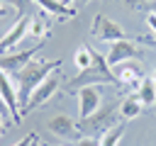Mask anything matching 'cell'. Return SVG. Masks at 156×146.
I'll use <instances>...</instances> for the list:
<instances>
[{
    "mask_svg": "<svg viewBox=\"0 0 156 146\" xmlns=\"http://www.w3.org/2000/svg\"><path fill=\"white\" fill-rule=\"evenodd\" d=\"M51 34V22H49V12H37L29 17V36H49Z\"/></svg>",
    "mask_w": 156,
    "mask_h": 146,
    "instance_id": "5bb4252c",
    "label": "cell"
},
{
    "mask_svg": "<svg viewBox=\"0 0 156 146\" xmlns=\"http://www.w3.org/2000/svg\"><path fill=\"white\" fill-rule=\"evenodd\" d=\"M39 7H44L49 15H56L61 22H66V19H73L76 15H78V10L76 7H71V5H66V2H61V0H34Z\"/></svg>",
    "mask_w": 156,
    "mask_h": 146,
    "instance_id": "4fadbf2b",
    "label": "cell"
},
{
    "mask_svg": "<svg viewBox=\"0 0 156 146\" xmlns=\"http://www.w3.org/2000/svg\"><path fill=\"white\" fill-rule=\"evenodd\" d=\"M146 22H149V27H151V29L156 32V15H154V12H151V15L146 17Z\"/></svg>",
    "mask_w": 156,
    "mask_h": 146,
    "instance_id": "d4e9b609",
    "label": "cell"
},
{
    "mask_svg": "<svg viewBox=\"0 0 156 146\" xmlns=\"http://www.w3.org/2000/svg\"><path fill=\"white\" fill-rule=\"evenodd\" d=\"M139 112H141V102H139L136 95H129V97H124V100L119 102V114H122L124 122H127V119H134Z\"/></svg>",
    "mask_w": 156,
    "mask_h": 146,
    "instance_id": "e0dca14e",
    "label": "cell"
},
{
    "mask_svg": "<svg viewBox=\"0 0 156 146\" xmlns=\"http://www.w3.org/2000/svg\"><path fill=\"white\" fill-rule=\"evenodd\" d=\"M117 102L105 105L102 109H95L90 117H80L76 122V131L83 136H95V134H105L107 129H112L117 124Z\"/></svg>",
    "mask_w": 156,
    "mask_h": 146,
    "instance_id": "3957f363",
    "label": "cell"
},
{
    "mask_svg": "<svg viewBox=\"0 0 156 146\" xmlns=\"http://www.w3.org/2000/svg\"><path fill=\"white\" fill-rule=\"evenodd\" d=\"M141 10H146V12H154V15H156V0H146V5H144Z\"/></svg>",
    "mask_w": 156,
    "mask_h": 146,
    "instance_id": "603a6c76",
    "label": "cell"
},
{
    "mask_svg": "<svg viewBox=\"0 0 156 146\" xmlns=\"http://www.w3.org/2000/svg\"><path fill=\"white\" fill-rule=\"evenodd\" d=\"M29 17H32V15H22V17L5 32V36H0V54H7L10 49H15V46L20 44V39L29 36Z\"/></svg>",
    "mask_w": 156,
    "mask_h": 146,
    "instance_id": "ba28073f",
    "label": "cell"
},
{
    "mask_svg": "<svg viewBox=\"0 0 156 146\" xmlns=\"http://www.w3.org/2000/svg\"><path fill=\"white\" fill-rule=\"evenodd\" d=\"M0 97H2L5 105L10 107V117H12V122L20 124V122H22V112H20V102H17V90H15L10 75H7L2 68H0Z\"/></svg>",
    "mask_w": 156,
    "mask_h": 146,
    "instance_id": "9c48e42d",
    "label": "cell"
},
{
    "mask_svg": "<svg viewBox=\"0 0 156 146\" xmlns=\"http://www.w3.org/2000/svg\"><path fill=\"white\" fill-rule=\"evenodd\" d=\"M112 83H117V78H115L107 58L100 51L93 49V63L88 68H83L76 78H71L66 83V92L68 95H76L78 88H85V85H112Z\"/></svg>",
    "mask_w": 156,
    "mask_h": 146,
    "instance_id": "7a4b0ae2",
    "label": "cell"
},
{
    "mask_svg": "<svg viewBox=\"0 0 156 146\" xmlns=\"http://www.w3.org/2000/svg\"><path fill=\"white\" fill-rule=\"evenodd\" d=\"M90 34H93L98 41H110V44H112V41H119V39H129V34H127L117 22H112V19L105 17V15H95Z\"/></svg>",
    "mask_w": 156,
    "mask_h": 146,
    "instance_id": "5b68a950",
    "label": "cell"
},
{
    "mask_svg": "<svg viewBox=\"0 0 156 146\" xmlns=\"http://www.w3.org/2000/svg\"><path fill=\"white\" fill-rule=\"evenodd\" d=\"M78 100H80V117H90L95 109H100V85H85L78 88Z\"/></svg>",
    "mask_w": 156,
    "mask_h": 146,
    "instance_id": "8fae6325",
    "label": "cell"
},
{
    "mask_svg": "<svg viewBox=\"0 0 156 146\" xmlns=\"http://www.w3.org/2000/svg\"><path fill=\"white\" fill-rule=\"evenodd\" d=\"M32 146H39V141H37V139H34V141H32Z\"/></svg>",
    "mask_w": 156,
    "mask_h": 146,
    "instance_id": "83f0119b",
    "label": "cell"
},
{
    "mask_svg": "<svg viewBox=\"0 0 156 146\" xmlns=\"http://www.w3.org/2000/svg\"><path fill=\"white\" fill-rule=\"evenodd\" d=\"M5 15H10V5L0 2V17H5Z\"/></svg>",
    "mask_w": 156,
    "mask_h": 146,
    "instance_id": "4316f807",
    "label": "cell"
},
{
    "mask_svg": "<svg viewBox=\"0 0 156 146\" xmlns=\"http://www.w3.org/2000/svg\"><path fill=\"white\" fill-rule=\"evenodd\" d=\"M76 146H98V139H95V136H83Z\"/></svg>",
    "mask_w": 156,
    "mask_h": 146,
    "instance_id": "44dd1931",
    "label": "cell"
},
{
    "mask_svg": "<svg viewBox=\"0 0 156 146\" xmlns=\"http://www.w3.org/2000/svg\"><path fill=\"white\" fill-rule=\"evenodd\" d=\"M0 2H5V5L15 7V10L20 12V17H22V15H27V7H29V2H34V0H0Z\"/></svg>",
    "mask_w": 156,
    "mask_h": 146,
    "instance_id": "d6986e66",
    "label": "cell"
},
{
    "mask_svg": "<svg viewBox=\"0 0 156 146\" xmlns=\"http://www.w3.org/2000/svg\"><path fill=\"white\" fill-rule=\"evenodd\" d=\"M154 80H156V71H154Z\"/></svg>",
    "mask_w": 156,
    "mask_h": 146,
    "instance_id": "f1b7e54d",
    "label": "cell"
},
{
    "mask_svg": "<svg viewBox=\"0 0 156 146\" xmlns=\"http://www.w3.org/2000/svg\"><path fill=\"white\" fill-rule=\"evenodd\" d=\"M41 46H44V41L34 44V46H29V49H24V51H15V54H5V56H0V68H2L10 78H15V75H17V73L34 58V54L41 51Z\"/></svg>",
    "mask_w": 156,
    "mask_h": 146,
    "instance_id": "277c9868",
    "label": "cell"
},
{
    "mask_svg": "<svg viewBox=\"0 0 156 146\" xmlns=\"http://www.w3.org/2000/svg\"><path fill=\"white\" fill-rule=\"evenodd\" d=\"M134 95L139 97L141 107H154V105H156V80H154V78H144V80L139 83V88H136Z\"/></svg>",
    "mask_w": 156,
    "mask_h": 146,
    "instance_id": "9a60e30c",
    "label": "cell"
},
{
    "mask_svg": "<svg viewBox=\"0 0 156 146\" xmlns=\"http://www.w3.org/2000/svg\"><path fill=\"white\" fill-rule=\"evenodd\" d=\"M141 51L136 49V41H132V39H119V41H112L110 44V51H107V63H110V68L112 66H117V63H124V61H134L136 56H139Z\"/></svg>",
    "mask_w": 156,
    "mask_h": 146,
    "instance_id": "52a82bcc",
    "label": "cell"
},
{
    "mask_svg": "<svg viewBox=\"0 0 156 146\" xmlns=\"http://www.w3.org/2000/svg\"><path fill=\"white\" fill-rule=\"evenodd\" d=\"M132 41H139V44H146V46H156V36H151V34H139Z\"/></svg>",
    "mask_w": 156,
    "mask_h": 146,
    "instance_id": "ffe728a7",
    "label": "cell"
},
{
    "mask_svg": "<svg viewBox=\"0 0 156 146\" xmlns=\"http://www.w3.org/2000/svg\"><path fill=\"white\" fill-rule=\"evenodd\" d=\"M66 2H71V5L78 10V7H83V5H85V2H90V0H66Z\"/></svg>",
    "mask_w": 156,
    "mask_h": 146,
    "instance_id": "484cf974",
    "label": "cell"
},
{
    "mask_svg": "<svg viewBox=\"0 0 156 146\" xmlns=\"http://www.w3.org/2000/svg\"><path fill=\"white\" fill-rule=\"evenodd\" d=\"M56 90H58V80H56L54 75H49V78H46V80H44V83H41V85H39V88H37V90L32 92V97H29V102H27V107L22 109V117H24V114H29L32 109H37V107H41V105H44L46 100H51Z\"/></svg>",
    "mask_w": 156,
    "mask_h": 146,
    "instance_id": "30bf717a",
    "label": "cell"
},
{
    "mask_svg": "<svg viewBox=\"0 0 156 146\" xmlns=\"http://www.w3.org/2000/svg\"><path fill=\"white\" fill-rule=\"evenodd\" d=\"M61 58L58 61H44V58H32L17 75H15V80H17V102H20V112L27 107V102H29V97H32V92L54 73V71H58L61 68Z\"/></svg>",
    "mask_w": 156,
    "mask_h": 146,
    "instance_id": "6da1fadb",
    "label": "cell"
},
{
    "mask_svg": "<svg viewBox=\"0 0 156 146\" xmlns=\"http://www.w3.org/2000/svg\"><path fill=\"white\" fill-rule=\"evenodd\" d=\"M5 114H10V107H7V105H5V100L0 97V117L5 119Z\"/></svg>",
    "mask_w": 156,
    "mask_h": 146,
    "instance_id": "cb8c5ba5",
    "label": "cell"
},
{
    "mask_svg": "<svg viewBox=\"0 0 156 146\" xmlns=\"http://www.w3.org/2000/svg\"><path fill=\"white\" fill-rule=\"evenodd\" d=\"M124 131H127V122H117L112 129H107L102 136H100V141H98V146H117L119 141H122V136H124Z\"/></svg>",
    "mask_w": 156,
    "mask_h": 146,
    "instance_id": "2e32d148",
    "label": "cell"
},
{
    "mask_svg": "<svg viewBox=\"0 0 156 146\" xmlns=\"http://www.w3.org/2000/svg\"><path fill=\"white\" fill-rule=\"evenodd\" d=\"M46 127H49V131H51V134L63 136V139L78 136V131H76V122H73L68 114H56V117H51Z\"/></svg>",
    "mask_w": 156,
    "mask_h": 146,
    "instance_id": "7c38bea8",
    "label": "cell"
},
{
    "mask_svg": "<svg viewBox=\"0 0 156 146\" xmlns=\"http://www.w3.org/2000/svg\"><path fill=\"white\" fill-rule=\"evenodd\" d=\"M34 139H37V136H34V134H29V136H24L20 144H15V146H32V141H34Z\"/></svg>",
    "mask_w": 156,
    "mask_h": 146,
    "instance_id": "7402d4cb",
    "label": "cell"
},
{
    "mask_svg": "<svg viewBox=\"0 0 156 146\" xmlns=\"http://www.w3.org/2000/svg\"><path fill=\"white\" fill-rule=\"evenodd\" d=\"M93 63V46H80L78 51H76V66L83 71V68H88Z\"/></svg>",
    "mask_w": 156,
    "mask_h": 146,
    "instance_id": "ac0fdd59",
    "label": "cell"
},
{
    "mask_svg": "<svg viewBox=\"0 0 156 146\" xmlns=\"http://www.w3.org/2000/svg\"><path fill=\"white\" fill-rule=\"evenodd\" d=\"M112 73L117 78V85H124V88H139V83L144 80V68L136 61L117 63V66H112Z\"/></svg>",
    "mask_w": 156,
    "mask_h": 146,
    "instance_id": "8992f818",
    "label": "cell"
}]
</instances>
